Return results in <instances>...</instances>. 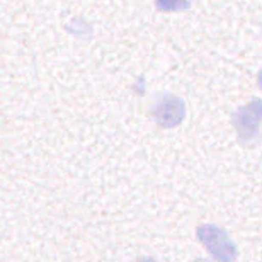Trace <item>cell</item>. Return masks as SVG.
Returning a JSON list of instances; mask_svg holds the SVG:
<instances>
[{"mask_svg":"<svg viewBox=\"0 0 262 262\" xmlns=\"http://www.w3.org/2000/svg\"><path fill=\"white\" fill-rule=\"evenodd\" d=\"M198 240L214 259L220 262H233L237 259V247L230 240L228 233L222 227L214 225H199L196 230Z\"/></svg>","mask_w":262,"mask_h":262,"instance_id":"cell-1","label":"cell"},{"mask_svg":"<svg viewBox=\"0 0 262 262\" xmlns=\"http://www.w3.org/2000/svg\"><path fill=\"white\" fill-rule=\"evenodd\" d=\"M233 128L237 129L238 138L242 143H249L257 138L262 126V101L252 99L249 104L238 107L232 118Z\"/></svg>","mask_w":262,"mask_h":262,"instance_id":"cell-2","label":"cell"},{"mask_svg":"<svg viewBox=\"0 0 262 262\" xmlns=\"http://www.w3.org/2000/svg\"><path fill=\"white\" fill-rule=\"evenodd\" d=\"M150 114L160 128H176L186 116V104L174 94H159Z\"/></svg>","mask_w":262,"mask_h":262,"instance_id":"cell-3","label":"cell"},{"mask_svg":"<svg viewBox=\"0 0 262 262\" xmlns=\"http://www.w3.org/2000/svg\"><path fill=\"white\" fill-rule=\"evenodd\" d=\"M155 7L162 12H177L189 7V0H155Z\"/></svg>","mask_w":262,"mask_h":262,"instance_id":"cell-4","label":"cell"},{"mask_svg":"<svg viewBox=\"0 0 262 262\" xmlns=\"http://www.w3.org/2000/svg\"><path fill=\"white\" fill-rule=\"evenodd\" d=\"M135 262H155V260L150 259V257H140V259H136Z\"/></svg>","mask_w":262,"mask_h":262,"instance_id":"cell-5","label":"cell"},{"mask_svg":"<svg viewBox=\"0 0 262 262\" xmlns=\"http://www.w3.org/2000/svg\"><path fill=\"white\" fill-rule=\"evenodd\" d=\"M257 83H259V87L262 89V70L259 72V75H257Z\"/></svg>","mask_w":262,"mask_h":262,"instance_id":"cell-6","label":"cell"},{"mask_svg":"<svg viewBox=\"0 0 262 262\" xmlns=\"http://www.w3.org/2000/svg\"><path fill=\"white\" fill-rule=\"evenodd\" d=\"M194 262H208V260H194Z\"/></svg>","mask_w":262,"mask_h":262,"instance_id":"cell-7","label":"cell"}]
</instances>
